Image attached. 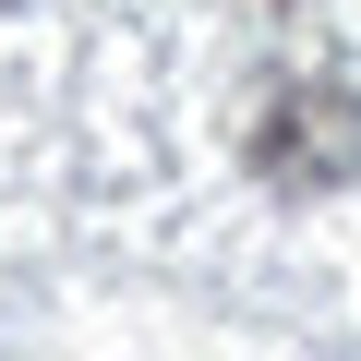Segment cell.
Here are the masks:
<instances>
[{
    "instance_id": "obj_1",
    "label": "cell",
    "mask_w": 361,
    "mask_h": 361,
    "mask_svg": "<svg viewBox=\"0 0 361 361\" xmlns=\"http://www.w3.org/2000/svg\"><path fill=\"white\" fill-rule=\"evenodd\" d=\"M253 157H265V180H301V193H313V180H349L361 169V97H289L265 133H253Z\"/></svg>"
}]
</instances>
